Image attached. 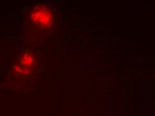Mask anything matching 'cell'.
I'll list each match as a JSON object with an SVG mask.
<instances>
[{"label":"cell","mask_w":155,"mask_h":116,"mask_svg":"<svg viewBox=\"0 0 155 116\" xmlns=\"http://www.w3.org/2000/svg\"><path fill=\"white\" fill-rule=\"evenodd\" d=\"M30 17L32 23L41 29H48L52 24L51 12L43 5H38L32 9Z\"/></svg>","instance_id":"6da1fadb"},{"label":"cell","mask_w":155,"mask_h":116,"mask_svg":"<svg viewBox=\"0 0 155 116\" xmlns=\"http://www.w3.org/2000/svg\"><path fill=\"white\" fill-rule=\"evenodd\" d=\"M35 56L31 53H26L22 55L20 64L22 65L29 67L35 62Z\"/></svg>","instance_id":"7a4b0ae2"}]
</instances>
